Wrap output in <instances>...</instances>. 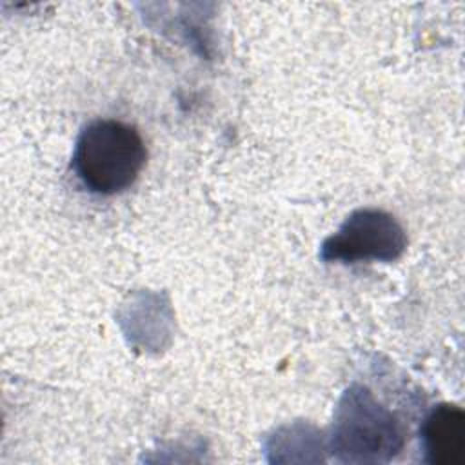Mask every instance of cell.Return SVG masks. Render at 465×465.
Wrapping results in <instances>:
<instances>
[{"label": "cell", "instance_id": "obj_1", "mask_svg": "<svg viewBox=\"0 0 465 465\" xmlns=\"http://www.w3.org/2000/svg\"><path fill=\"white\" fill-rule=\"evenodd\" d=\"M147 160L136 127L120 120H94L76 140L73 169L91 193L111 196L134 183Z\"/></svg>", "mask_w": 465, "mask_h": 465}, {"label": "cell", "instance_id": "obj_2", "mask_svg": "<svg viewBox=\"0 0 465 465\" xmlns=\"http://www.w3.org/2000/svg\"><path fill=\"white\" fill-rule=\"evenodd\" d=\"M407 247L403 227L385 211L358 209L354 211L322 245L325 262H392Z\"/></svg>", "mask_w": 465, "mask_h": 465}, {"label": "cell", "instance_id": "obj_3", "mask_svg": "<svg viewBox=\"0 0 465 465\" xmlns=\"http://www.w3.org/2000/svg\"><path fill=\"white\" fill-rule=\"evenodd\" d=\"M423 449L429 463L458 465L465 454V414L456 405H440L425 420Z\"/></svg>", "mask_w": 465, "mask_h": 465}]
</instances>
